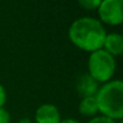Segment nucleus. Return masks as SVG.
Listing matches in <instances>:
<instances>
[{"label":"nucleus","mask_w":123,"mask_h":123,"mask_svg":"<svg viewBox=\"0 0 123 123\" xmlns=\"http://www.w3.org/2000/svg\"><path fill=\"white\" fill-rule=\"evenodd\" d=\"M98 83H106L112 80L116 73V59L103 48L94 51L88 57V71Z\"/></svg>","instance_id":"7ed1b4c3"},{"label":"nucleus","mask_w":123,"mask_h":123,"mask_svg":"<svg viewBox=\"0 0 123 123\" xmlns=\"http://www.w3.org/2000/svg\"><path fill=\"white\" fill-rule=\"evenodd\" d=\"M99 113L113 121H122L123 118V82L121 80H111L103 83L97 94Z\"/></svg>","instance_id":"f03ea898"},{"label":"nucleus","mask_w":123,"mask_h":123,"mask_svg":"<svg viewBox=\"0 0 123 123\" xmlns=\"http://www.w3.org/2000/svg\"><path fill=\"white\" fill-rule=\"evenodd\" d=\"M79 5L85 9V10H88V11H93V10H97L101 3V0H77Z\"/></svg>","instance_id":"1a4fd4ad"},{"label":"nucleus","mask_w":123,"mask_h":123,"mask_svg":"<svg viewBox=\"0 0 123 123\" xmlns=\"http://www.w3.org/2000/svg\"><path fill=\"white\" fill-rule=\"evenodd\" d=\"M11 115L5 107H0V123H10Z\"/></svg>","instance_id":"9b49d317"},{"label":"nucleus","mask_w":123,"mask_h":123,"mask_svg":"<svg viewBox=\"0 0 123 123\" xmlns=\"http://www.w3.org/2000/svg\"><path fill=\"white\" fill-rule=\"evenodd\" d=\"M18 123H33V121L30 118H22Z\"/></svg>","instance_id":"4468645a"},{"label":"nucleus","mask_w":123,"mask_h":123,"mask_svg":"<svg viewBox=\"0 0 123 123\" xmlns=\"http://www.w3.org/2000/svg\"><path fill=\"white\" fill-rule=\"evenodd\" d=\"M87 123H118V121H113V119H111V118H109V117L98 115V116L91 118Z\"/></svg>","instance_id":"9d476101"},{"label":"nucleus","mask_w":123,"mask_h":123,"mask_svg":"<svg viewBox=\"0 0 123 123\" xmlns=\"http://www.w3.org/2000/svg\"><path fill=\"white\" fill-rule=\"evenodd\" d=\"M103 49L112 57H119L123 53V36L118 33L106 34L103 43Z\"/></svg>","instance_id":"0eeeda50"},{"label":"nucleus","mask_w":123,"mask_h":123,"mask_svg":"<svg viewBox=\"0 0 123 123\" xmlns=\"http://www.w3.org/2000/svg\"><path fill=\"white\" fill-rule=\"evenodd\" d=\"M59 123H80V122L74 118H65V119H62Z\"/></svg>","instance_id":"ddd939ff"},{"label":"nucleus","mask_w":123,"mask_h":123,"mask_svg":"<svg viewBox=\"0 0 123 123\" xmlns=\"http://www.w3.org/2000/svg\"><path fill=\"white\" fill-rule=\"evenodd\" d=\"M7 100V93L6 89L4 88V86L0 83V107H4V105L6 104Z\"/></svg>","instance_id":"f8f14e48"},{"label":"nucleus","mask_w":123,"mask_h":123,"mask_svg":"<svg viewBox=\"0 0 123 123\" xmlns=\"http://www.w3.org/2000/svg\"><path fill=\"white\" fill-rule=\"evenodd\" d=\"M106 34L104 24L93 17H80L75 19L68 31L71 43L89 53L103 48Z\"/></svg>","instance_id":"f257e3e1"},{"label":"nucleus","mask_w":123,"mask_h":123,"mask_svg":"<svg viewBox=\"0 0 123 123\" xmlns=\"http://www.w3.org/2000/svg\"><path fill=\"white\" fill-rule=\"evenodd\" d=\"M60 121V112L53 104H42L35 111V123H59Z\"/></svg>","instance_id":"423d86ee"},{"label":"nucleus","mask_w":123,"mask_h":123,"mask_svg":"<svg viewBox=\"0 0 123 123\" xmlns=\"http://www.w3.org/2000/svg\"><path fill=\"white\" fill-rule=\"evenodd\" d=\"M76 92L81 98H87V97H95L100 83H98L88 73H85L80 75L76 80Z\"/></svg>","instance_id":"39448f33"},{"label":"nucleus","mask_w":123,"mask_h":123,"mask_svg":"<svg viewBox=\"0 0 123 123\" xmlns=\"http://www.w3.org/2000/svg\"><path fill=\"white\" fill-rule=\"evenodd\" d=\"M79 111L83 117L93 118V117L98 116L99 115V109H98L95 97L81 98V101L79 104Z\"/></svg>","instance_id":"6e6552de"},{"label":"nucleus","mask_w":123,"mask_h":123,"mask_svg":"<svg viewBox=\"0 0 123 123\" xmlns=\"http://www.w3.org/2000/svg\"><path fill=\"white\" fill-rule=\"evenodd\" d=\"M98 10L99 21L107 25H119L123 22V0H101Z\"/></svg>","instance_id":"20e7f679"}]
</instances>
